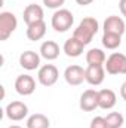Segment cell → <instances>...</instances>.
<instances>
[{"mask_svg":"<svg viewBox=\"0 0 126 128\" xmlns=\"http://www.w3.org/2000/svg\"><path fill=\"white\" fill-rule=\"evenodd\" d=\"M86 82L89 85L98 86L105 79V68L104 66H88L86 68Z\"/></svg>","mask_w":126,"mask_h":128,"instance_id":"4fadbf2b","label":"cell"},{"mask_svg":"<svg viewBox=\"0 0 126 128\" xmlns=\"http://www.w3.org/2000/svg\"><path fill=\"white\" fill-rule=\"evenodd\" d=\"M102 45L107 49H117L122 45V36L114 34V33H104L102 34Z\"/></svg>","mask_w":126,"mask_h":128,"instance_id":"ffe728a7","label":"cell"},{"mask_svg":"<svg viewBox=\"0 0 126 128\" xmlns=\"http://www.w3.org/2000/svg\"><path fill=\"white\" fill-rule=\"evenodd\" d=\"M73 22H74V16L71 14V10L68 9H57L52 15V20H51V24H52V28L57 33H65L68 32L71 27H73Z\"/></svg>","mask_w":126,"mask_h":128,"instance_id":"7a4b0ae2","label":"cell"},{"mask_svg":"<svg viewBox=\"0 0 126 128\" xmlns=\"http://www.w3.org/2000/svg\"><path fill=\"white\" fill-rule=\"evenodd\" d=\"M24 21L27 26L30 24H34V22H39V21H45L43 16H45V12H43V8L40 4H36V3H31L28 4L25 9H24Z\"/></svg>","mask_w":126,"mask_h":128,"instance_id":"7c38bea8","label":"cell"},{"mask_svg":"<svg viewBox=\"0 0 126 128\" xmlns=\"http://www.w3.org/2000/svg\"><path fill=\"white\" fill-rule=\"evenodd\" d=\"M105 122L108 128H122V125L125 124V118L120 112H110L105 116Z\"/></svg>","mask_w":126,"mask_h":128,"instance_id":"44dd1931","label":"cell"},{"mask_svg":"<svg viewBox=\"0 0 126 128\" xmlns=\"http://www.w3.org/2000/svg\"><path fill=\"white\" fill-rule=\"evenodd\" d=\"M79 106H80V109L83 112H92L95 109H98L99 107V104H98V91L96 90L83 91V94L80 96Z\"/></svg>","mask_w":126,"mask_h":128,"instance_id":"30bf717a","label":"cell"},{"mask_svg":"<svg viewBox=\"0 0 126 128\" xmlns=\"http://www.w3.org/2000/svg\"><path fill=\"white\" fill-rule=\"evenodd\" d=\"M117 103V97L116 92L110 88H104L101 91H98V104H99V109L102 110H110L116 106Z\"/></svg>","mask_w":126,"mask_h":128,"instance_id":"5bb4252c","label":"cell"},{"mask_svg":"<svg viewBox=\"0 0 126 128\" xmlns=\"http://www.w3.org/2000/svg\"><path fill=\"white\" fill-rule=\"evenodd\" d=\"M58 78H60V72H58V68L54 64H45L37 72L39 84L43 85V86H52V85H55L58 82Z\"/></svg>","mask_w":126,"mask_h":128,"instance_id":"5b68a950","label":"cell"},{"mask_svg":"<svg viewBox=\"0 0 126 128\" xmlns=\"http://www.w3.org/2000/svg\"><path fill=\"white\" fill-rule=\"evenodd\" d=\"M7 128H22V127H19V125H10V127H7Z\"/></svg>","mask_w":126,"mask_h":128,"instance_id":"4316f807","label":"cell"},{"mask_svg":"<svg viewBox=\"0 0 126 128\" xmlns=\"http://www.w3.org/2000/svg\"><path fill=\"white\" fill-rule=\"evenodd\" d=\"M4 113H6L7 119L19 122L24 118H27V115H28V106L25 103H22V101H10L6 106V109H4Z\"/></svg>","mask_w":126,"mask_h":128,"instance_id":"52a82bcc","label":"cell"},{"mask_svg":"<svg viewBox=\"0 0 126 128\" xmlns=\"http://www.w3.org/2000/svg\"><path fill=\"white\" fill-rule=\"evenodd\" d=\"M15 91L22 97L31 96L36 91V80L30 74H19L15 79Z\"/></svg>","mask_w":126,"mask_h":128,"instance_id":"ba28073f","label":"cell"},{"mask_svg":"<svg viewBox=\"0 0 126 128\" xmlns=\"http://www.w3.org/2000/svg\"><path fill=\"white\" fill-rule=\"evenodd\" d=\"M18 27V20L15 14L3 10L0 14V40H7L10 34L16 30Z\"/></svg>","mask_w":126,"mask_h":128,"instance_id":"277c9868","label":"cell"},{"mask_svg":"<svg viewBox=\"0 0 126 128\" xmlns=\"http://www.w3.org/2000/svg\"><path fill=\"white\" fill-rule=\"evenodd\" d=\"M108 74H126V55L122 52H113L104 64Z\"/></svg>","mask_w":126,"mask_h":128,"instance_id":"3957f363","label":"cell"},{"mask_svg":"<svg viewBox=\"0 0 126 128\" xmlns=\"http://www.w3.org/2000/svg\"><path fill=\"white\" fill-rule=\"evenodd\" d=\"M119 9H120L122 15L126 18V0H120V2H119Z\"/></svg>","mask_w":126,"mask_h":128,"instance_id":"cb8c5ba5","label":"cell"},{"mask_svg":"<svg viewBox=\"0 0 126 128\" xmlns=\"http://www.w3.org/2000/svg\"><path fill=\"white\" fill-rule=\"evenodd\" d=\"M39 52H40L42 58H45L48 61H54V60H57L60 57L61 49H60V45L57 42H54V40H45L40 45V51Z\"/></svg>","mask_w":126,"mask_h":128,"instance_id":"9a60e30c","label":"cell"},{"mask_svg":"<svg viewBox=\"0 0 126 128\" xmlns=\"http://www.w3.org/2000/svg\"><path fill=\"white\" fill-rule=\"evenodd\" d=\"M64 79L68 85L71 86H77V85H82L83 80H86V70L77 64H73V66H68L65 70H64Z\"/></svg>","mask_w":126,"mask_h":128,"instance_id":"8992f818","label":"cell"},{"mask_svg":"<svg viewBox=\"0 0 126 128\" xmlns=\"http://www.w3.org/2000/svg\"><path fill=\"white\" fill-rule=\"evenodd\" d=\"M51 121L43 113H34L27 119V128H49Z\"/></svg>","mask_w":126,"mask_h":128,"instance_id":"d6986e66","label":"cell"},{"mask_svg":"<svg viewBox=\"0 0 126 128\" xmlns=\"http://www.w3.org/2000/svg\"><path fill=\"white\" fill-rule=\"evenodd\" d=\"M102 28H104V33H114V34L123 36V33L126 32V24L122 16L110 15V16L105 18V21L102 24Z\"/></svg>","mask_w":126,"mask_h":128,"instance_id":"9c48e42d","label":"cell"},{"mask_svg":"<svg viewBox=\"0 0 126 128\" xmlns=\"http://www.w3.org/2000/svg\"><path fill=\"white\" fill-rule=\"evenodd\" d=\"M65 0H43V4L49 9H61Z\"/></svg>","mask_w":126,"mask_h":128,"instance_id":"603a6c76","label":"cell"},{"mask_svg":"<svg viewBox=\"0 0 126 128\" xmlns=\"http://www.w3.org/2000/svg\"><path fill=\"white\" fill-rule=\"evenodd\" d=\"M27 37L28 40L31 42H37V40H42L46 34V22L45 21H39V22H34L27 26Z\"/></svg>","mask_w":126,"mask_h":128,"instance_id":"e0dca14e","label":"cell"},{"mask_svg":"<svg viewBox=\"0 0 126 128\" xmlns=\"http://www.w3.org/2000/svg\"><path fill=\"white\" fill-rule=\"evenodd\" d=\"M98 30H99V22L94 16H86L79 22L77 28L73 33V37H76L77 40H80L86 46V45H89L92 42V39L98 33Z\"/></svg>","mask_w":126,"mask_h":128,"instance_id":"6da1fadb","label":"cell"},{"mask_svg":"<svg viewBox=\"0 0 126 128\" xmlns=\"http://www.w3.org/2000/svg\"><path fill=\"white\" fill-rule=\"evenodd\" d=\"M92 2H95V0H76V3L80 4V6H88V4H91Z\"/></svg>","mask_w":126,"mask_h":128,"instance_id":"484cf974","label":"cell"},{"mask_svg":"<svg viewBox=\"0 0 126 128\" xmlns=\"http://www.w3.org/2000/svg\"><path fill=\"white\" fill-rule=\"evenodd\" d=\"M120 97L126 101V80L122 84V86H120Z\"/></svg>","mask_w":126,"mask_h":128,"instance_id":"d4e9b609","label":"cell"},{"mask_svg":"<svg viewBox=\"0 0 126 128\" xmlns=\"http://www.w3.org/2000/svg\"><path fill=\"white\" fill-rule=\"evenodd\" d=\"M107 61L105 52L99 48H92L86 52V63L88 66H104Z\"/></svg>","mask_w":126,"mask_h":128,"instance_id":"ac0fdd59","label":"cell"},{"mask_svg":"<svg viewBox=\"0 0 126 128\" xmlns=\"http://www.w3.org/2000/svg\"><path fill=\"white\" fill-rule=\"evenodd\" d=\"M83 49H85V45L77 40L76 37H70L64 42V46H63V51L64 54L70 58H77L83 54Z\"/></svg>","mask_w":126,"mask_h":128,"instance_id":"2e32d148","label":"cell"},{"mask_svg":"<svg viewBox=\"0 0 126 128\" xmlns=\"http://www.w3.org/2000/svg\"><path fill=\"white\" fill-rule=\"evenodd\" d=\"M40 58L42 55L37 54L36 51H24L21 55H19V66L28 72L36 70L40 67Z\"/></svg>","mask_w":126,"mask_h":128,"instance_id":"8fae6325","label":"cell"},{"mask_svg":"<svg viewBox=\"0 0 126 128\" xmlns=\"http://www.w3.org/2000/svg\"><path fill=\"white\" fill-rule=\"evenodd\" d=\"M89 128H108V127H107V122H105L104 116H95L94 119L91 121Z\"/></svg>","mask_w":126,"mask_h":128,"instance_id":"7402d4cb","label":"cell"}]
</instances>
